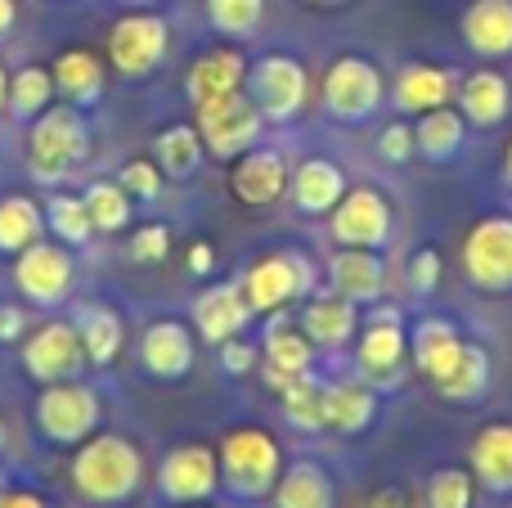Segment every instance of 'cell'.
Returning <instances> with one entry per match:
<instances>
[{
	"mask_svg": "<svg viewBox=\"0 0 512 508\" xmlns=\"http://www.w3.org/2000/svg\"><path fill=\"white\" fill-rule=\"evenodd\" d=\"M140 365H144V374L162 378V383L185 378L189 369H194V333H189L180 320L149 324L140 338Z\"/></svg>",
	"mask_w": 512,
	"mask_h": 508,
	"instance_id": "obj_16",
	"label": "cell"
},
{
	"mask_svg": "<svg viewBox=\"0 0 512 508\" xmlns=\"http://www.w3.org/2000/svg\"><path fill=\"white\" fill-rule=\"evenodd\" d=\"M50 72H54V90H59L72 108H90L104 95V63L90 50H63Z\"/></svg>",
	"mask_w": 512,
	"mask_h": 508,
	"instance_id": "obj_31",
	"label": "cell"
},
{
	"mask_svg": "<svg viewBox=\"0 0 512 508\" xmlns=\"http://www.w3.org/2000/svg\"><path fill=\"white\" fill-rule=\"evenodd\" d=\"M203 153H207L203 135H198V126H189V122L167 126V131L153 140V162H158L162 176H171V180L194 176L198 162H203Z\"/></svg>",
	"mask_w": 512,
	"mask_h": 508,
	"instance_id": "obj_36",
	"label": "cell"
},
{
	"mask_svg": "<svg viewBox=\"0 0 512 508\" xmlns=\"http://www.w3.org/2000/svg\"><path fill=\"white\" fill-rule=\"evenodd\" d=\"M436 392L454 405H477L481 396L490 392V351L481 347V342H468L463 356H459V365L436 383Z\"/></svg>",
	"mask_w": 512,
	"mask_h": 508,
	"instance_id": "obj_34",
	"label": "cell"
},
{
	"mask_svg": "<svg viewBox=\"0 0 512 508\" xmlns=\"http://www.w3.org/2000/svg\"><path fill=\"white\" fill-rule=\"evenodd\" d=\"M212 266H216L212 243H194V248H189V270H194V275H212Z\"/></svg>",
	"mask_w": 512,
	"mask_h": 508,
	"instance_id": "obj_49",
	"label": "cell"
},
{
	"mask_svg": "<svg viewBox=\"0 0 512 508\" xmlns=\"http://www.w3.org/2000/svg\"><path fill=\"white\" fill-rule=\"evenodd\" d=\"M459 95V81H454L450 68H436V63H405L396 72V86H391V99H396V113H432V108L450 104Z\"/></svg>",
	"mask_w": 512,
	"mask_h": 508,
	"instance_id": "obj_19",
	"label": "cell"
},
{
	"mask_svg": "<svg viewBox=\"0 0 512 508\" xmlns=\"http://www.w3.org/2000/svg\"><path fill=\"white\" fill-rule=\"evenodd\" d=\"M0 441H5V423H0Z\"/></svg>",
	"mask_w": 512,
	"mask_h": 508,
	"instance_id": "obj_56",
	"label": "cell"
},
{
	"mask_svg": "<svg viewBox=\"0 0 512 508\" xmlns=\"http://www.w3.org/2000/svg\"><path fill=\"white\" fill-rule=\"evenodd\" d=\"M18 23V0H0V36H9Z\"/></svg>",
	"mask_w": 512,
	"mask_h": 508,
	"instance_id": "obj_51",
	"label": "cell"
},
{
	"mask_svg": "<svg viewBox=\"0 0 512 508\" xmlns=\"http://www.w3.org/2000/svg\"><path fill=\"white\" fill-rule=\"evenodd\" d=\"M216 486H221V455L212 446L189 441L167 450V459L158 464V491L171 504H203L216 495Z\"/></svg>",
	"mask_w": 512,
	"mask_h": 508,
	"instance_id": "obj_12",
	"label": "cell"
},
{
	"mask_svg": "<svg viewBox=\"0 0 512 508\" xmlns=\"http://www.w3.org/2000/svg\"><path fill=\"white\" fill-rule=\"evenodd\" d=\"M81 365H86V351H81L77 324L45 320L41 329L27 333V342H23V369H27V378H36L41 387L45 383H63V378H72Z\"/></svg>",
	"mask_w": 512,
	"mask_h": 508,
	"instance_id": "obj_14",
	"label": "cell"
},
{
	"mask_svg": "<svg viewBox=\"0 0 512 508\" xmlns=\"http://www.w3.org/2000/svg\"><path fill=\"white\" fill-rule=\"evenodd\" d=\"M0 508H50L32 491H0Z\"/></svg>",
	"mask_w": 512,
	"mask_h": 508,
	"instance_id": "obj_50",
	"label": "cell"
},
{
	"mask_svg": "<svg viewBox=\"0 0 512 508\" xmlns=\"http://www.w3.org/2000/svg\"><path fill=\"white\" fill-rule=\"evenodd\" d=\"M117 185H122L131 198H149V203H153V198L162 194V167H158V162H149V158H135V162H126V167H122Z\"/></svg>",
	"mask_w": 512,
	"mask_h": 508,
	"instance_id": "obj_43",
	"label": "cell"
},
{
	"mask_svg": "<svg viewBox=\"0 0 512 508\" xmlns=\"http://www.w3.org/2000/svg\"><path fill=\"white\" fill-rule=\"evenodd\" d=\"M221 365H225V374L243 378V374H248V369L256 365V347H252V342H243V338L221 342Z\"/></svg>",
	"mask_w": 512,
	"mask_h": 508,
	"instance_id": "obj_47",
	"label": "cell"
},
{
	"mask_svg": "<svg viewBox=\"0 0 512 508\" xmlns=\"http://www.w3.org/2000/svg\"><path fill=\"white\" fill-rule=\"evenodd\" d=\"M27 329L23 306H0V342H18Z\"/></svg>",
	"mask_w": 512,
	"mask_h": 508,
	"instance_id": "obj_48",
	"label": "cell"
},
{
	"mask_svg": "<svg viewBox=\"0 0 512 508\" xmlns=\"http://www.w3.org/2000/svg\"><path fill=\"white\" fill-rule=\"evenodd\" d=\"M5 99H9V81H5V68H0V108H5Z\"/></svg>",
	"mask_w": 512,
	"mask_h": 508,
	"instance_id": "obj_53",
	"label": "cell"
},
{
	"mask_svg": "<svg viewBox=\"0 0 512 508\" xmlns=\"http://www.w3.org/2000/svg\"><path fill=\"white\" fill-rule=\"evenodd\" d=\"M45 230V212L36 207V198L27 194H5L0 198V252L18 257L23 248H32Z\"/></svg>",
	"mask_w": 512,
	"mask_h": 508,
	"instance_id": "obj_35",
	"label": "cell"
},
{
	"mask_svg": "<svg viewBox=\"0 0 512 508\" xmlns=\"http://www.w3.org/2000/svg\"><path fill=\"white\" fill-rule=\"evenodd\" d=\"M405 351H409V338H405V329H400V315L378 311L369 320V329H364L355 356H360V369L373 383H396L400 365H405Z\"/></svg>",
	"mask_w": 512,
	"mask_h": 508,
	"instance_id": "obj_17",
	"label": "cell"
},
{
	"mask_svg": "<svg viewBox=\"0 0 512 508\" xmlns=\"http://www.w3.org/2000/svg\"><path fill=\"white\" fill-rule=\"evenodd\" d=\"M122 5H153V0H122Z\"/></svg>",
	"mask_w": 512,
	"mask_h": 508,
	"instance_id": "obj_54",
	"label": "cell"
},
{
	"mask_svg": "<svg viewBox=\"0 0 512 508\" xmlns=\"http://www.w3.org/2000/svg\"><path fill=\"white\" fill-rule=\"evenodd\" d=\"M167 252H171L167 225H140V230L131 234V257L140 261V266H158V261H167Z\"/></svg>",
	"mask_w": 512,
	"mask_h": 508,
	"instance_id": "obj_44",
	"label": "cell"
},
{
	"mask_svg": "<svg viewBox=\"0 0 512 508\" xmlns=\"http://www.w3.org/2000/svg\"><path fill=\"white\" fill-rule=\"evenodd\" d=\"M230 189L239 203L248 207H270L288 194V158L274 149H248L243 158H234Z\"/></svg>",
	"mask_w": 512,
	"mask_h": 508,
	"instance_id": "obj_15",
	"label": "cell"
},
{
	"mask_svg": "<svg viewBox=\"0 0 512 508\" xmlns=\"http://www.w3.org/2000/svg\"><path fill=\"white\" fill-rule=\"evenodd\" d=\"M194 126L203 135V149L212 158H243L248 149H256L265 131V117L261 108L252 104L248 90H230L221 99H207V104L194 108Z\"/></svg>",
	"mask_w": 512,
	"mask_h": 508,
	"instance_id": "obj_4",
	"label": "cell"
},
{
	"mask_svg": "<svg viewBox=\"0 0 512 508\" xmlns=\"http://www.w3.org/2000/svg\"><path fill=\"white\" fill-rule=\"evenodd\" d=\"M77 338H81V351H86V365H113L117 351L126 342V329H122V315L113 306H81L77 311Z\"/></svg>",
	"mask_w": 512,
	"mask_h": 508,
	"instance_id": "obj_32",
	"label": "cell"
},
{
	"mask_svg": "<svg viewBox=\"0 0 512 508\" xmlns=\"http://www.w3.org/2000/svg\"><path fill=\"white\" fill-rule=\"evenodd\" d=\"M463 41L486 59L512 54V0H472L459 23Z\"/></svg>",
	"mask_w": 512,
	"mask_h": 508,
	"instance_id": "obj_26",
	"label": "cell"
},
{
	"mask_svg": "<svg viewBox=\"0 0 512 508\" xmlns=\"http://www.w3.org/2000/svg\"><path fill=\"white\" fill-rule=\"evenodd\" d=\"M315 5H342V0H315Z\"/></svg>",
	"mask_w": 512,
	"mask_h": 508,
	"instance_id": "obj_55",
	"label": "cell"
},
{
	"mask_svg": "<svg viewBox=\"0 0 512 508\" xmlns=\"http://www.w3.org/2000/svg\"><path fill=\"white\" fill-rule=\"evenodd\" d=\"M409 284H414L418 297L436 293V284H441V257H436L432 248H423V252L414 257V266H409Z\"/></svg>",
	"mask_w": 512,
	"mask_h": 508,
	"instance_id": "obj_46",
	"label": "cell"
},
{
	"mask_svg": "<svg viewBox=\"0 0 512 508\" xmlns=\"http://www.w3.org/2000/svg\"><path fill=\"white\" fill-rule=\"evenodd\" d=\"M472 477L481 491L512 495V423H486L468 450Z\"/></svg>",
	"mask_w": 512,
	"mask_h": 508,
	"instance_id": "obj_25",
	"label": "cell"
},
{
	"mask_svg": "<svg viewBox=\"0 0 512 508\" xmlns=\"http://www.w3.org/2000/svg\"><path fill=\"white\" fill-rule=\"evenodd\" d=\"M328 216H333V221H328V234H333L342 248H373L378 252L382 243L391 239V203L369 185L346 189L342 203H337Z\"/></svg>",
	"mask_w": 512,
	"mask_h": 508,
	"instance_id": "obj_13",
	"label": "cell"
},
{
	"mask_svg": "<svg viewBox=\"0 0 512 508\" xmlns=\"http://www.w3.org/2000/svg\"><path fill=\"white\" fill-rule=\"evenodd\" d=\"M463 275L481 293H508L512 288V216H486L463 239Z\"/></svg>",
	"mask_w": 512,
	"mask_h": 508,
	"instance_id": "obj_11",
	"label": "cell"
},
{
	"mask_svg": "<svg viewBox=\"0 0 512 508\" xmlns=\"http://www.w3.org/2000/svg\"><path fill=\"white\" fill-rule=\"evenodd\" d=\"M167 18L153 14V9H131L113 23L108 32V59H113V72L126 81H144L162 59H167Z\"/></svg>",
	"mask_w": 512,
	"mask_h": 508,
	"instance_id": "obj_7",
	"label": "cell"
},
{
	"mask_svg": "<svg viewBox=\"0 0 512 508\" xmlns=\"http://www.w3.org/2000/svg\"><path fill=\"white\" fill-rule=\"evenodd\" d=\"M207 18H212V27L221 36L243 41V36H252L261 27L265 0H207Z\"/></svg>",
	"mask_w": 512,
	"mask_h": 508,
	"instance_id": "obj_41",
	"label": "cell"
},
{
	"mask_svg": "<svg viewBox=\"0 0 512 508\" xmlns=\"http://www.w3.org/2000/svg\"><path fill=\"white\" fill-rule=\"evenodd\" d=\"M508 99V81L495 68H481L459 86V113L472 126H499L508 117Z\"/></svg>",
	"mask_w": 512,
	"mask_h": 508,
	"instance_id": "obj_33",
	"label": "cell"
},
{
	"mask_svg": "<svg viewBox=\"0 0 512 508\" xmlns=\"http://www.w3.org/2000/svg\"><path fill=\"white\" fill-rule=\"evenodd\" d=\"M36 428L54 446H81L99 428V392L77 378L45 383L41 401H36Z\"/></svg>",
	"mask_w": 512,
	"mask_h": 508,
	"instance_id": "obj_5",
	"label": "cell"
},
{
	"mask_svg": "<svg viewBox=\"0 0 512 508\" xmlns=\"http://www.w3.org/2000/svg\"><path fill=\"white\" fill-rule=\"evenodd\" d=\"M243 86H248L252 104L261 108L265 122H292L306 108V95H310V77L301 68V59H292V54H265V59H256Z\"/></svg>",
	"mask_w": 512,
	"mask_h": 508,
	"instance_id": "obj_8",
	"label": "cell"
},
{
	"mask_svg": "<svg viewBox=\"0 0 512 508\" xmlns=\"http://www.w3.org/2000/svg\"><path fill=\"white\" fill-rule=\"evenodd\" d=\"M252 320V306L243 297V284H221V288H207L203 297L194 302V329L203 333V342L221 347V342L239 338Z\"/></svg>",
	"mask_w": 512,
	"mask_h": 508,
	"instance_id": "obj_20",
	"label": "cell"
},
{
	"mask_svg": "<svg viewBox=\"0 0 512 508\" xmlns=\"http://www.w3.org/2000/svg\"><path fill=\"white\" fill-rule=\"evenodd\" d=\"M378 153H382L387 162H409V158H418L414 126H409V122H391L387 131L378 135Z\"/></svg>",
	"mask_w": 512,
	"mask_h": 508,
	"instance_id": "obj_45",
	"label": "cell"
},
{
	"mask_svg": "<svg viewBox=\"0 0 512 508\" xmlns=\"http://www.w3.org/2000/svg\"><path fill=\"white\" fill-rule=\"evenodd\" d=\"M297 324H301V333H306L315 347L337 351V347H346V342L355 338V329H360V306L346 302L342 293H324V297H310Z\"/></svg>",
	"mask_w": 512,
	"mask_h": 508,
	"instance_id": "obj_23",
	"label": "cell"
},
{
	"mask_svg": "<svg viewBox=\"0 0 512 508\" xmlns=\"http://www.w3.org/2000/svg\"><path fill=\"white\" fill-rule=\"evenodd\" d=\"M68 477H72V491L86 504L117 508L140 491L144 459H140V450L126 437H117V432H95V437H86L77 446Z\"/></svg>",
	"mask_w": 512,
	"mask_h": 508,
	"instance_id": "obj_1",
	"label": "cell"
},
{
	"mask_svg": "<svg viewBox=\"0 0 512 508\" xmlns=\"http://www.w3.org/2000/svg\"><path fill=\"white\" fill-rule=\"evenodd\" d=\"M283 473V450L270 432L234 428L221 441V486L234 500H265Z\"/></svg>",
	"mask_w": 512,
	"mask_h": 508,
	"instance_id": "obj_3",
	"label": "cell"
},
{
	"mask_svg": "<svg viewBox=\"0 0 512 508\" xmlns=\"http://www.w3.org/2000/svg\"><path fill=\"white\" fill-rule=\"evenodd\" d=\"M288 189H292V203H297V212H306V216H328L337 203H342L346 176H342V167H337V162H328V158H306V162H297V171H292Z\"/></svg>",
	"mask_w": 512,
	"mask_h": 508,
	"instance_id": "obj_24",
	"label": "cell"
},
{
	"mask_svg": "<svg viewBox=\"0 0 512 508\" xmlns=\"http://www.w3.org/2000/svg\"><path fill=\"white\" fill-rule=\"evenodd\" d=\"M333 504H337L333 477L319 464H310V459H297L274 482V508H333Z\"/></svg>",
	"mask_w": 512,
	"mask_h": 508,
	"instance_id": "obj_29",
	"label": "cell"
},
{
	"mask_svg": "<svg viewBox=\"0 0 512 508\" xmlns=\"http://www.w3.org/2000/svg\"><path fill=\"white\" fill-rule=\"evenodd\" d=\"M81 198H86V212H90V221H95V230L117 234L131 225V194H126L117 180H95Z\"/></svg>",
	"mask_w": 512,
	"mask_h": 508,
	"instance_id": "obj_40",
	"label": "cell"
},
{
	"mask_svg": "<svg viewBox=\"0 0 512 508\" xmlns=\"http://www.w3.org/2000/svg\"><path fill=\"white\" fill-rule=\"evenodd\" d=\"M463 140H468V117L445 108V104L414 122L418 158H427V162H454L463 153Z\"/></svg>",
	"mask_w": 512,
	"mask_h": 508,
	"instance_id": "obj_30",
	"label": "cell"
},
{
	"mask_svg": "<svg viewBox=\"0 0 512 508\" xmlns=\"http://www.w3.org/2000/svg\"><path fill=\"white\" fill-rule=\"evenodd\" d=\"M243 81H248V59H243L234 45H216V50L194 59V68H189V77H185V95H189V104L198 108V104H207V99L243 90Z\"/></svg>",
	"mask_w": 512,
	"mask_h": 508,
	"instance_id": "obj_21",
	"label": "cell"
},
{
	"mask_svg": "<svg viewBox=\"0 0 512 508\" xmlns=\"http://www.w3.org/2000/svg\"><path fill=\"white\" fill-rule=\"evenodd\" d=\"M54 99V72L50 68H36V63H27V68H18L14 77H9V113L18 117V122H32V117H41L45 108H50Z\"/></svg>",
	"mask_w": 512,
	"mask_h": 508,
	"instance_id": "obj_38",
	"label": "cell"
},
{
	"mask_svg": "<svg viewBox=\"0 0 512 508\" xmlns=\"http://www.w3.org/2000/svg\"><path fill=\"white\" fill-rule=\"evenodd\" d=\"M504 185L512 189V144H508V153H504Z\"/></svg>",
	"mask_w": 512,
	"mask_h": 508,
	"instance_id": "obj_52",
	"label": "cell"
},
{
	"mask_svg": "<svg viewBox=\"0 0 512 508\" xmlns=\"http://www.w3.org/2000/svg\"><path fill=\"white\" fill-rule=\"evenodd\" d=\"M463 347H468V342H463V333L454 329L450 320H441V315H436V320H418L414 338H409V351H414L418 374L432 378V383H441V378L459 365Z\"/></svg>",
	"mask_w": 512,
	"mask_h": 508,
	"instance_id": "obj_27",
	"label": "cell"
},
{
	"mask_svg": "<svg viewBox=\"0 0 512 508\" xmlns=\"http://www.w3.org/2000/svg\"><path fill=\"white\" fill-rule=\"evenodd\" d=\"M324 378L315 374V369H306V374L288 378V383L279 387L283 392V414H288V423L297 432H324Z\"/></svg>",
	"mask_w": 512,
	"mask_h": 508,
	"instance_id": "obj_37",
	"label": "cell"
},
{
	"mask_svg": "<svg viewBox=\"0 0 512 508\" xmlns=\"http://www.w3.org/2000/svg\"><path fill=\"white\" fill-rule=\"evenodd\" d=\"M328 284L355 306L378 302L382 288H387V266H382V257L373 248H342L328 261Z\"/></svg>",
	"mask_w": 512,
	"mask_h": 508,
	"instance_id": "obj_22",
	"label": "cell"
},
{
	"mask_svg": "<svg viewBox=\"0 0 512 508\" xmlns=\"http://www.w3.org/2000/svg\"><path fill=\"white\" fill-rule=\"evenodd\" d=\"M90 149V126L81 117V108L63 104V108H45L41 117H32L27 131V171L41 185H59L77 171V162Z\"/></svg>",
	"mask_w": 512,
	"mask_h": 508,
	"instance_id": "obj_2",
	"label": "cell"
},
{
	"mask_svg": "<svg viewBox=\"0 0 512 508\" xmlns=\"http://www.w3.org/2000/svg\"><path fill=\"white\" fill-rule=\"evenodd\" d=\"M185 508H203V504H185Z\"/></svg>",
	"mask_w": 512,
	"mask_h": 508,
	"instance_id": "obj_57",
	"label": "cell"
},
{
	"mask_svg": "<svg viewBox=\"0 0 512 508\" xmlns=\"http://www.w3.org/2000/svg\"><path fill=\"white\" fill-rule=\"evenodd\" d=\"M72 279H77V261H72V252L63 248V243L36 239L32 248H23L14 257V284H18V293H23L32 306H45V311L68 302Z\"/></svg>",
	"mask_w": 512,
	"mask_h": 508,
	"instance_id": "obj_10",
	"label": "cell"
},
{
	"mask_svg": "<svg viewBox=\"0 0 512 508\" xmlns=\"http://www.w3.org/2000/svg\"><path fill=\"white\" fill-rule=\"evenodd\" d=\"M45 225L59 234L63 248H86L90 234H95V221H90V212H86V198H77V194H54L50 203H45Z\"/></svg>",
	"mask_w": 512,
	"mask_h": 508,
	"instance_id": "obj_39",
	"label": "cell"
},
{
	"mask_svg": "<svg viewBox=\"0 0 512 508\" xmlns=\"http://www.w3.org/2000/svg\"><path fill=\"white\" fill-rule=\"evenodd\" d=\"M472 491H477V477L468 468H441L427 482V508H472Z\"/></svg>",
	"mask_w": 512,
	"mask_h": 508,
	"instance_id": "obj_42",
	"label": "cell"
},
{
	"mask_svg": "<svg viewBox=\"0 0 512 508\" xmlns=\"http://www.w3.org/2000/svg\"><path fill=\"white\" fill-rule=\"evenodd\" d=\"M382 72L364 54H342L324 72V113L333 122H369L382 108Z\"/></svg>",
	"mask_w": 512,
	"mask_h": 508,
	"instance_id": "obj_6",
	"label": "cell"
},
{
	"mask_svg": "<svg viewBox=\"0 0 512 508\" xmlns=\"http://www.w3.org/2000/svg\"><path fill=\"white\" fill-rule=\"evenodd\" d=\"M373 419H378V392H373L369 383H351V378H342V383L324 387V428L328 432L351 437V432L369 428Z\"/></svg>",
	"mask_w": 512,
	"mask_h": 508,
	"instance_id": "obj_28",
	"label": "cell"
},
{
	"mask_svg": "<svg viewBox=\"0 0 512 508\" xmlns=\"http://www.w3.org/2000/svg\"><path fill=\"white\" fill-rule=\"evenodd\" d=\"M265 378H270L274 387H283L288 378L306 374V369H315V342L301 333V324L292 329V320L283 311L270 315V324H265Z\"/></svg>",
	"mask_w": 512,
	"mask_h": 508,
	"instance_id": "obj_18",
	"label": "cell"
},
{
	"mask_svg": "<svg viewBox=\"0 0 512 508\" xmlns=\"http://www.w3.org/2000/svg\"><path fill=\"white\" fill-rule=\"evenodd\" d=\"M310 284H315V270L306 266V257H297V252H270V257L248 266V275H243V297H248L252 315H274L288 302L306 297Z\"/></svg>",
	"mask_w": 512,
	"mask_h": 508,
	"instance_id": "obj_9",
	"label": "cell"
}]
</instances>
